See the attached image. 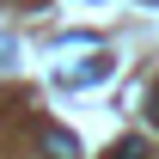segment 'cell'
Segmentation results:
<instances>
[{"instance_id": "cell-1", "label": "cell", "mask_w": 159, "mask_h": 159, "mask_svg": "<svg viewBox=\"0 0 159 159\" xmlns=\"http://www.w3.org/2000/svg\"><path fill=\"white\" fill-rule=\"evenodd\" d=\"M43 153H49V159H74L80 147H74V135H61V129H49V135H43Z\"/></svg>"}]
</instances>
